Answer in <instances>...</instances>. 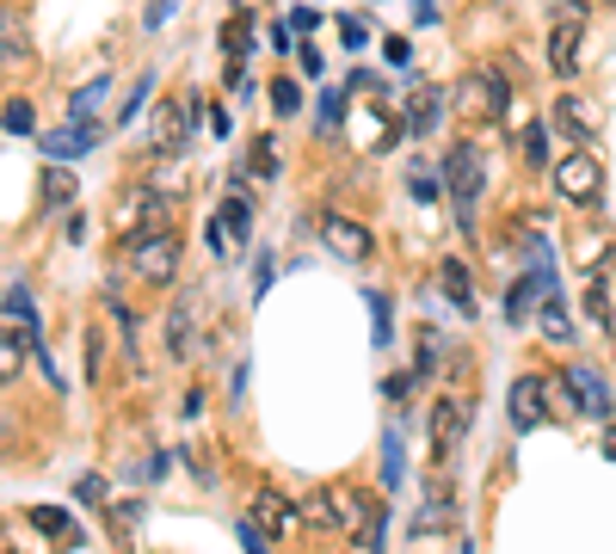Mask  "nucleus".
I'll use <instances>...</instances> for the list:
<instances>
[{
	"label": "nucleus",
	"instance_id": "1",
	"mask_svg": "<svg viewBox=\"0 0 616 554\" xmlns=\"http://www.w3.org/2000/svg\"><path fill=\"white\" fill-rule=\"evenodd\" d=\"M130 271L142 277V284H173L179 277V235L167 228V235H136L130 247Z\"/></svg>",
	"mask_w": 616,
	"mask_h": 554
},
{
	"label": "nucleus",
	"instance_id": "2",
	"mask_svg": "<svg viewBox=\"0 0 616 554\" xmlns=\"http://www.w3.org/2000/svg\"><path fill=\"white\" fill-rule=\"evenodd\" d=\"M549 179H555V191H562L567 204H598V191H604V167H598V155H586V148L555 160Z\"/></svg>",
	"mask_w": 616,
	"mask_h": 554
},
{
	"label": "nucleus",
	"instance_id": "3",
	"mask_svg": "<svg viewBox=\"0 0 616 554\" xmlns=\"http://www.w3.org/2000/svg\"><path fill=\"white\" fill-rule=\"evenodd\" d=\"M456 106L469 111L475 123H499L506 118V80H499L494 68H481V75H469L456 87Z\"/></svg>",
	"mask_w": 616,
	"mask_h": 554
},
{
	"label": "nucleus",
	"instance_id": "4",
	"mask_svg": "<svg viewBox=\"0 0 616 554\" xmlns=\"http://www.w3.org/2000/svg\"><path fill=\"white\" fill-rule=\"evenodd\" d=\"M481 172L487 167H481V155H475L469 142H456L450 155H444V179H450V198H456V210H463V222H469V204L481 198V185H487Z\"/></svg>",
	"mask_w": 616,
	"mask_h": 554
},
{
	"label": "nucleus",
	"instance_id": "5",
	"mask_svg": "<svg viewBox=\"0 0 616 554\" xmlns=\"http://www.w3.org/2000/svg\"><path fill=\"white\" fill-rule=\"evenodd\" d=\"M118 216H123V228H130V240L136 235H167V228H173V204H167V191H130V198L118 204Z\"/></svg>",
	"mask_w": 616,
	"mask_h": 554
},
{
	"label": "nucleus",
	"instance_id": "6",
	"mask_svg": "<svg viewBox=\"0 0 616 554\" xmlns=\"http://www.w3.org/2000/svg\"><path fill=\"white\" fill-rule=\"evenodd\" d=\"M506 413L518 432H536V425H549V383L543 376H518L506 395Z\"/></svg>",
	"mask_w": 616,
	"mask_h": 554
},
{
	"label": "nucleus",
	"instance_id": "7",
	"mask_svg": "<svg viewBox=\"0 0 616 554\" xmlns=\"http://www.w3.org/2000/svg\"><path fill=\"white\" fill-rule=\"evenodd\" d=\"M247 222H254L247 198H241V191H228L222 210H216V222H210V247L222 253V259H228V253H241L247 247Z\"/></svg>",
	"mask_w": 616,
	"mask_h": 554
},
{
	"label": "nucleus",
	"instance_id": "8",
	"mask_svg": "<svg viewBox=\"0 0 616 554\" xmlns=\"http://www.w3.org/2000/svg\"><path fill=\"white\" fill-rule=\"evenodd\" d=\"M296 524H302V512H296V505L284 499V493H271V487H259V493H254V530H259V536L278 542V536H290Z\"/></svg>",
	"mask_w": 616,
	"mask_h": 554
},
{
	"label": "nucleus",
	"instance_id": "9",
	"mask_svg": "<svg viewBox=\"0 0 616 554\" xmlns=\"http://www.w3.org/2000/svg\"><path fill=\"white\" fill-rule=\"evenodd\" d=\"M321 240L339 253V259H370V228L364 222H351V216H321Z\"/></svg>",
	"mask_w": 616,
	"mask_h": 554
},
{
	"label": "nucleus",
	"instance_id": "10",
	"mask_svg": "<svg viewBox=\"0 0 616 554\" xmlns=\"http://www.w3.org/2000/svg\"><path fill=\"white\" fill-rule=\"evenodd\" d=\"M93 142H99V130L87 118H68L62 130H43V155H50V160H81Z\"/></svg>",
	"mask_w": 616,
	"mask_h": 554
},
{
	"label": "nucleus",
	"instance_id": "11",
	"mask_svg": "<svg viewBox=\"0 0 616 554\" xmlns=\"http://www.w3.org/2000/svg\"><path fill=\"white\" fill-rule=\"evenodd\" d=\"M579 38H586V19H555L549 26V68L555 75H574V62H579Z\"/></svg>",
	"mask_w": 616,
	"mask_h": 554
},
{
	"label": "nucleus",
	"instance_id": "12",
	"mask_svg": "<svg viewBox=\"0 0 616 554\" xmlns=\"http://www.w3.org/2000/svg\"><path fill=\"white\" fill-rule=\"evenodd\" d=\"M31 352H38V333L31 327H0V383H19Z\"/></svg>",
	"mask_w": 616,
	"mask_h": 554
},
{
	"label": "nucleus",
	"instance_id": "13",
	"mask_svg": "<svg viewBox=\"0 0 616 554\" xmlns=\"http://www.w3.org/2000/svg\"><path fill=\"white\" fill-rule=\"evenodd\" d=\"M198 106H179V99H167L161 111H155V136H148V148L155 155H167V148H186V123Z\"/></svg>",
	"mask_w": 616,
	"mask_h": 554
},
{
	"label": "nucleus",
	"instance_id": "14",
	"mask_svg": "<svg viewBox=\"0 0 616 554\" xmlns=\"http://www.w3.org/2000/svg\"><path fill=\"white\" fill-rule=\"evenodd\" d=\"M567 388H574L579 413H592V419H610V388H604L598 369H574V376H567Z\"/></svg>",
	"mask_w": 616,
	"mask_h": 554
},
{
	"label": "nucleus",
	"instance_id": "15",
	"mask_svg": "<svg viewBox=\"0 0 616 554\" xmlns=\"http://www.w3.org/2000/svg\"><path fill=\"white\" fill-rule=\"evenodd\" d=\"M555 130L574 136V142H592V130H598V111H592L586 99H574V92H562V106H555Z\"/></svg>",
	"mask_w": 616,
	"mask_h": 554
},
{
	"label": "nucleus",
	"instance_id": "16",
	"mask_svg": "<svg viewBox=\"0 0 616 554\" xmlns=\"http://www.w3.org/2000/svg\"><path fill=\"white\" fill-rule=\"evenodd\" d=\"M456 437H463V407H456V400H438V407H431V456L450 462Z\"/></svg>",
	"mask_w": 616,
	"mask_h": 554
},
{
	"label": "nucleus",
	"instance_id": "17",
	"mask_svg": "<svg viewBox=\"0 0 616 554\" xmlns=\"http://www.w3.org/2000/svg\"><path fill=\"white\" fill-rule=\"evenodd\" d=\"M438 277H444V296H450L463 315H475V284H469V265L463 259H444L438 265Z\"/></svg>",
	"mask_w": 616,
	"mask_h": 554
},
{
	"label": "nucleus",
	"instance_id": "18",
	"mask_svg": "<svg viewBox=\"0 0 616 554\" xmlns=\"http://www.w3.org/2000/svg\"><path fill=\"white\" fill-rule=\"evenodd\" d=\"M31 43H26V26L13 13H0V68H26Z\"/></svg>",
	"mask_w": 616,
	"mask_h": 554
},
{
	"label": "nucleus",
	"instance_id": "19",
	"mask_svg": "<svg viewBox=\"0 0 616 554\" xmlns=\"http://www.w3.org/2000/svg\"><path fill=\"white\" fill-rule=\"evenodd\" d=\"M456 524V499H450V481H431V499L419 512V530H450Z\"/></svg>",
	"mask_w": 616,
	"mask_h": 554
},
{
	"label": "nucleus",
	"instance_id": "20",
	"mask_svg": "<svg viewBox=\"0 0 616 554\" xmlns=\"http://www.w3.org/2000/svg\"><path fill=\"white\" fill-rule=\"evenodd\" d=\"M438 118H444V92H438V87H419L414 106H407V123L426 136V130H438Z\"/></svg>",
	"mask_w": 616,
	"mask_h": 554
},
{
	"label": "nucleus",
	"instance_id": "21",
	"mask_svg": "<svg viewBox=\"0 0 616 554\" xmlns=\"http://www.w3.org/2000/svg\"><path fill=\"white\" fill-rule=\"evenodd\" d=\"M536 290H549V271H536V277H524V284H511V296H506V320H511V327H524Z\"/></svg>",
	"mask_w": 616,
	"mask_h": 554
},
{
	"label": "nucleus",
	"instance_id": "22",
	"mask_svg": "<svg viewBox=\"0 0 616 554\" xmlns=\"http://www.w3.org/2000/svg\"><path fill=\"white\" fill-rule=\"evenodd\" d=\"M31 524H38L50 542H62V548H68V542H81V530L68 524V512H56V505H38V512H31Z\"/></svg>",
	"mask_w": 616,
	"mask_h": 554
},
{
	"label": "nucleus",
	"instance_id": "23",
	"mask_svg": "<svg viewBox=\"0 0 616 554\" xmlns=\"http://www.w3.org/2000/svg\"><path fill=\"white\" fill-rule=\"evenodd\" d=\"M302 524L308 530H339V512H334V493H308V499H302Z\"/></svg>",
	"mask_w": 616,
	"mask_h": 554
},
{
	"label": "nucleus",
	"instance_id": "24",
	"mask_svg": "<svg viewBox=\"0 0 616 554\" xmlns=\"http://www.w3.org/2000/svg\"><path fill=\"white\" fill-rule=\"evenodd\" d=\"M0 130H13V136H31V130H38V111H31V99H7V106H0Z\"/></svg>",
	"mask_w": 616,
	"mask_h": 554
},
{
	"label": "nucleus",
	"instance_id": "25",
	"mask_svg": "<svg viewBox=\"0 0 616 554\" xmlns=\"http://www.w3.org/2000/svg\"><path fill=\"white\" fill-rule=\"evenodd\" d=\"M74 198V172L62 167V160H50V172H43V204H68Z\"/></svg>",
	"mask_w": 616,
	"mask_h": 554
},
{
	"label": "nucleus",
	"instance_id": "26",
	"mask_svg": "<svg viewBox=\"0 0 616 554\" xmlns=\"http://www.w3.org/2000/svg\"><path fill=\"white\" fill-rule=\"evenodd\" d=\"M222 43H228V62H247V50H254V26H247V19H228Z\"/></svg>",
	"mask_w": 616,
	"mask_h": 554
},
{
	"label": "nucleus",
	"instance_id": "27",
	"mask_svg": "<svg viewBox=\"0 0 616 554\" xmlns=\"http://www.w3.org/2000/svg\"><path fill=\"white\" fill-rule=\"evenodd\" d=\"M247 172H254V179H271V172H278V148H271V136H259V142H254Z\"/></svg>",
	"mask_w": 616,
	"mask_h": 554
},
{
	"label": "nucleus",
	"instance_id": "28",
	"mask_svg": "<svg viewBox=\"0 0 616 554\" xmlns=\"http://www.w3.org/2000/svg\"><path fill=\"white\" fill-rule=\"evenodd\" d=\"M148 92H155V75H142V80H136L130 92H123V106H118V123H130V118H136V106H142Z\"/></svg>",
	"mask_w": 616,
	"mask_h": 554
},
{
	"label": "nucleus",
	"instance_id": "29",
	"mask_svg": "<svg viewBox=\"0 0 616 554\" xmlns=\"http://www.w3.org/2000/svg\"><path fill=\"white\" fill-rule=\"evenodd\" d=\"M586 315L598 320V327L610 320V290H604V277H592V290H586Z\"/></svg>",
	"mask_w": 616,
	"mask_h": 554
},
{
	"label": "nucleus",
	"instance_id": "30",
	"mask_svg": "<svg viewBox=\"0 0 616 554\" xmlns=\"http://www.w3.org/2000/svg\"><path fill=\"white\" fill-rule=\"evenodd\" d=\"M167 345H173V352H186V345H191V303L167 320Z\"/></svg>",
	"mask_w": 616,
	"mask_h": 554
},
{
	"label": "nucleus",
	"instance_id": "31",
	"mask_svg": "<svg viewBox=\"0 0 616 554\" xmlns=\"http://www.w3.org/2000/svg\"><path fill=\"white\" fill-rule=\"evenodd\" d=\"M271 106H278L284 118H290V111L302 106V92H296V80H271Z\"/></svg>",
	"mask_w": 616,
	"mask_h": 554
},
{
	"label": "nucleus",
	"instance_id": "32",
	"mask_svg": "<svg viewBox=\"0 0 616 554\" xmlns=\"http://www.w3.org/2000/svg\"><path fill=\"white\" fill-rule=\"evenodd\" d=\"M524 155H530V167H543L549 160V130L536 123V130H524Z\"/></svg>",
	"mask_w": 616,
	"mask_h": 554
},
{
	"label": "nucleus",
	"instance_id": "33",
	"mask_svg": "<svg viewBox=\"0 0 616 554\" xmlns=\"http://www.w3.org/2000/svg\"><path fill=\"white\" fill-rule=\"evenodd\" d=\"M543 333H549V339H567V333H574V327H567V315H562V303L543 308Z\"/></svg>",
	"mask_w": 616,
	"mask_h": 554
},
{
	"label": "nucleus",
	"instance_id": "34",
	"mask_svg": "<svg viewBox=\"0 0 616 554\" xmlns=\"http://www.w3.org/2000/svg\"><path fill=\"white\" fill-rule=\"evenodd\" d=\"M382 487H401V444L389 437V456H382Z\"/></svg>",
	"mask_w": 616,
	"mask_h": 554
},
{
	"label": "nucleus",
	"instance_id": "35",
	"mask_svg": "<svg viewBox=\"0 0 616 554\" xmlns=\"http://www.w3.org/2000/svg\"><path fill=\"white\" fill-rule=\"evenodd\" d=\"M81 499H87V505H106V481L87 475V481H81Z\"/></svg>",
	"mask_w": 616,
	"mask_h": 554
},
{
	"label": "nucleus",
	"instance_id": "36",
	"mask_svg": "<svg viewBox=\"0 0 616 554\" xmlns=\"http://www.w3.org/2000/svg\"><path fill=\"white\" fill-rule=\"evenodd\" d=\"M407 185H414V198H438V179H431V172H414Z\"/></svg>",
	"mask_w": 616,
	"mask_h": 554
},
{
	"label": "nucleus",
	"instance_id": "37",
	"mask_svg": "<svg viewBox=\"0 0 616 554\" xmlns=\"http://www.w3.org/2000/svg\"><path fill=\"white\" fill-rule=\"evenodd\" d=\"M167 7H173V0H148V31H161V19H167Z\"/></svg>",
	"mask_w": 616,
	"mask_h": 554
},
{
	"label": "nucleus",
	"instance_id": "38",
	"mask_svg": "<svg viewBox=\"0 0 616 554\" xmlns=\"http://www.w3.org/2000/svg\"><path fill=\"white\" fill-rule=\"evenodd\" d=\"M604 456H610V462H616V432H610V437H604Z\"/></svg>",
	"mask_w": 616,
	"mask_h": 554
},
{
	"label": "nucleus",
	"instance_id": "39",
	"mask_svg": "<svg viewBox=\"0 0 616 554\" xmlns=\"http://www.w3.org/2000/svg\"><path fill=\"white\" fill-rule=\"evenodd\" d=\"M0 449H7V419H0Z\"/></svg>",
	"mask_w": 616,
	"mask_h": 554
}]
</instances>
